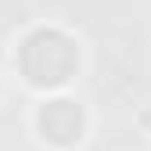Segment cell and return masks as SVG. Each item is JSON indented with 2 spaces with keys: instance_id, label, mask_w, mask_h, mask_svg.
Returning <instances> with one entry per match:
<instances>
[{
  "instance_id": "1",
  "label": "cell",
  "mask_w": 151,
  "mask_h": 151,
  "mask_svg": "<svg viewBox=\"0 0 151 151\" xmlns=\"http://www.w3.org/2000/svg\"><path fill=\"white\" fill-rule=\"evenodd\" d=\"M76 68V47L68 36L54 32V29H40L32 32L25 47H22V72L40 86H58L65 83Z\"/></svg>"
},
{
  "instance_id": "2",
  "label": "cell",
  "mask_w": 151,
  "mask_h": 151,
  "mask_svg": "<svg viewBox=\"0 0 151 151\" xmlns=\"http://www.w3.org/2000/svg\"><path fill=\"white\" fill-rule=\"evenodd\" d=\"M40 129H43L54 144H72V140H79L83 111L76 108L72 101H50L40 111Z\"/></svg>"
}]
</instances>
